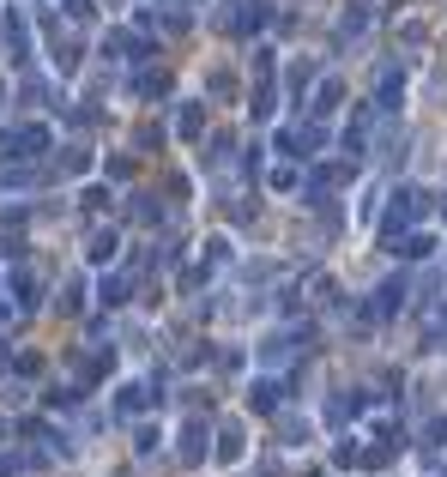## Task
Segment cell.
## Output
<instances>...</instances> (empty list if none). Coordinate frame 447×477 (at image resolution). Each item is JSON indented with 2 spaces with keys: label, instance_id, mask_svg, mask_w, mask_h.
Here are the masks:
<instances>
[{
  "label": "cell",
  "instance_id": "6da1fadb",
  "mask_svg": "<svg viewBox=\"0 0 447 477\" xmlns=\"http://www.w3.org/2000/svg\"><path fill=\"white\" fill-rule=\"evenodd\" d=\"M6 49H12V61H31V25L19 6H6Z\"/></svg>",
  "mask_w": 447,
  "mask_h": 477
},
{
  "label": "cell",
  "instance_id": "7a4b0ae2",
  "mask_svg": "<svg viewBox=\"0 0 447 477\" xmlns=\"http://www.w3.org/2000/svg\"><path fill=\"white\" fill-rule=\"evenodd\" d=\"M6 151L12 158H42L49 151V127H19V134L6 139Z\"/></svg>",
  "mask_w": 447,
  "mask_h": 477
},
{
  "label": "cell",
  "instance_id": "3957f363",
  "mask_svg": "<svg viewBox=\"0 0 447 477\" xmlns=\"http://www.w3.org/2000/svg\"><path fill=\"white\" fill-rule=\"evenodd\" d=\"M278 393H284L278 381H254V393H248V405H254V411H278Z\"/></svg>",
  "mask_w": 447,
  "mask_h": 477
},
{
  "label": "cell",
  "instance_id": "277c9868",
  "mask_svg": "<svg viewBox=\"0 0 447 477\" xmlns=\"http://www.w3.org/2000/svg\"><path fill=\"white\" fill-rule=\"evenodd\" d=\"M200 453H206V423H188V435H181V459L194 465Z\"/></svg>",
  "mask_w": 447,
  "mask_h": 477
},
{
  "label": "cell",
  "instance_id": "5b68a950",
  "mask_svg": "<svg viewBox=\"0 0 447 477\" xmlns=\"http://www.w3.org/2000/svg\"><path fill=\"white\" fill-rule=\"evenodd\" d=\"M151 405V387H145V381H127V387H121V411H145Z\"/></svg>",
  "mask_w": 447,
  "mask_h": 477
},
{
  "label": "cell",
  "instance_id": "8992f818",
  "mask_svg": "<svg viewBox=\"0 0 447 477\" xmlns=\"http://www.w3.org/2000/svg\"><path fill=\"white\" fill-rule=\"evenodd\" d=\"M115 230H97V236H91V248H85V254H91V260H97V266H104V260H115Z\"/></svg>",
  "mask_w": 447,
  "mask_h": 477
},
{
  "label": "cell",
  "instance_id": "52a82bcc",
  "mask_svg": "<svg viewBox=\"0 0 447 477\" xmlns=\"http://www.w3.org/2000/svg\"><path fill=\"white\" fill-rule=\"evenodd\" d=\"M200 121H206V115H200V103H181V121H175L181 139H200Z\"/></svg>",
  "mask_w": 447,
  "mask_h": 477
},
{
  "label": "cell",
  "instance_id": "ba28073f",
  "mask_svg": "<svg viewBox=\"0 0 447 477\" xmlns=\"http://www.w3.org/2000/svg\"><path fill=\"white\" fill-rule=\"evenodd\" d=\"M218 459H224V465L242 459V435H236V429H224V435H218Z\"/></svg>",
  "mask_w": 447,
  "mask_h": 477
},
{
  "label": "cell",
  "instance_id": "9c48e42d",
  "mask_svg": "<svg viewBox=\"0 0 447 477\" xmlns=\"http://www.w3.org/2000/svg\"><path fill=\"white\" fill-rule=\"evenodd\" d=\"M405 97V85H399V79H393V73H387V79H381V109H393V103Z\"/></svg>",
  "mask_w": 447,
  "mask_h": 477
},
{
  "label": "cell",
  "instance_id": "30bf717a",
  "mask_svg": "<svg viewBox=\"0 0 447 477\" xmlns=\"http://www.w3.org/2000/svg\"><path fill=\"white\" fill-rule=\"evenodd\" d=\"M333 103H339V79H327V85H320V103H314V109H320V115H327V109H333Z\"/></svg>",
  "mask_w": 447,
  "mask_h": 477
},
{
  "label": "cell",
  "instance_id": "8fae6325",
  "mask_svg": "<svg viewBox=\"0 0 447 477\" xmlns=\"http://www.w3.org/2000/svg\"><path fill=\"white\" fill-rule=\"evenodd\" d=\"M127 296V278H104V303H121Z\"/></svg>",
  "mask_w": 447,
  "mask_h": 477
}]
</instances>
